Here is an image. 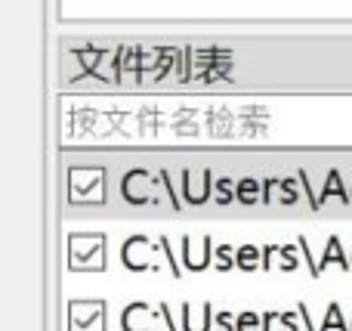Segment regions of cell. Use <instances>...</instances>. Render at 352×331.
I'll use <instances>...</instances> for the list:
<instances>
[{
	"label": "cell",
	"mask_w": 352,
	"mask_h": 331,
	"mask_svg": "<svg viewBox=\"0 0 352 331\" xmlns=\"http://www.w3.org/2000/svg\"><path fill=\"white\" fill-rule=\"evenodd\" d=\"M158 251V242L146 239V235H133V239H127V245H124V264L130 266V270H148V254Z\"/></svg>",
	"instance_id": "6da1fadb"
},
{
	"label": "cell",
	"mask_w": 352,
	"mask_h": 331,
	"mask_svg": "<svg viewBox=\"0 0 352 331\" xmlns=\"http://www.w3.org/2000/svg\"><path fill=\"white\" fill-rule=\"evenodd\" d=\"M179 248H182V264H186V270L201 273L204 266H210V251H213V239H210V235H204V239H201V251H195V248H192V239H188V235H182Z\"/></svg>",
	"instance_id": "7a4b0ae2"
},
{
	"label": "cell",
	"mask_w": 352,
	"mask_h": 331,
	"mask_svg": "<svg viewBox=\"0 0 352 331\" xmlns=\"http://www.w3.org/2000/svg\"><path fill=\"white\" fill-rule=\"evenodd\" d=\"M210 192H213V171H210V167L201 173V186H198V189L192 186V173L182 171V195H186L188 204H204L207 198H210Z\"/></svg>",
	"instance_id": "3957f363"
},
{
	"label": "cell",
	"mask_w": 352,
	"mask_h": 331,
	"mask_svg": "<svg viewBox=\"0 0 352 331\" xmlns=\"http://www.w3.org/2000/svg\"><path fill=\"white\" fill-rule=\"evenodd\" d=\"M272 192H281V198L278 202H285V204H297L300 202V192H297V186H294V180H275V177H269L266 183H263V198L260 202H272Z\"/></svg>",
	"instance_id": "277c9868"
},
{
	"label": "cell",
	"mask_w": 352,
	"mask_h": 331,
	"mask_svg": "<svg viewBox=\"0 0 352 331\" xmlns=\"http://www.w3.org/2000/svg\"><path fill=\"white\" fill-rule=\"evenodd\" d=\"M275 260H278L287 273L297 270V254H294V248H287V245L285 248H281V245H266V248H263V266H266V270H272Z\"/></svg>",
	"instance_id": "5b68a950"
},
{
	"label": "cell",
	"mask_w": 352,
	"mask_h": 331,
	"mask_svg": "<svg viewBox=\"0 0 352 331\" xmlns=\"http://www.w3.org/2000/svg\"><path fill=\"white\" fill-rule=\"evenodd\" d=\"M331 264H337V266H343V270H349V257L343 254V242L337 239V235H331V239H328L322 264H316V266H318V276H322V270H324V266H331Z\"/></svg>",
	"instance_id": "8992f818"
},
{
	"label": "cell",
	"mask_w": 352,
	"mask_h": 331,
	"mask_svg": "<svg viewBox=\"0 0 352 331\" xmlns=\"http://www.w3.org/2000/svg\"><path fill=\"white\" fill-rule=\"evenodd\" d=\"M210 322H213L210 303H204V307H201V319L198 322L192 319V303H182V328H186V331H210Z\"/></svg>",
	"instance_id": "52a82bcc"
},
{
	"label": "cell",
	"mask_w": 352,
	"mask_h": 331,
	"mask_svg": "<svg viewBox=\"0 0 352 331\" xmlns=\"http://www.w3.org/2000/svg\"><path fill=\"white\" fill-rule=\"evenodd\" d=\"M324 198H340L343 204H349V192H346V186H343L340 171H331L328 173V180H324V189H322V198H318V202L324 204Z\"/></svg>",
	"instance_id": "ba28073f"
},
{
	"label": "cell",
	"mask_w": 352,
	"mask_h": 331,
	"mask_svg": "<svg viewBox=\"0 0 352 331\" xmlns=\"http://www.w3.org/2000/svg\"><path fill=\"white\" fill-rule=\"evenodd\" d=\"M235 198L241 204H256L260 202V183H256L254 177H244L235 183Z\"/></svg>",
	"instance_id": "9c48e42d"
},
{
	"label": "cell",
	"mask_w": 352,
	"mask_h": 331,
	"mask_svg": "<svg viewBox=\"0 0 352 331\" xmlns=\"http://www.w3.org/2000/svg\"><path fill=\"white\" fill-rule=\"evenodd\" d=\"M235 266H241V270H256L260 266V248L256 245H241L235 251Z\"/></svg>",
	"instance_id": "30bf717a"
},
{
	"label": "cell",
	"mask_w": 352,
	"mask_h": 331,
	"mask_svg": "<svg viewBox=\"0 0 352 331\" xmlns=\"http://www.w3.org/2000/svg\"><path fill=\"white\" fill-rule=\"evenodd\" d=\"M318 331H349V325L343 322V313H340V303H328V313H324V322Z\"/></svg>",
	"instance_id": "8fae6325"
},
{
	"label": "cell",
	"mask_w": 352,
	"mask_h": 331,
	"mask_svg": "<svg viewBox=\"0 0 352 331\" xmlns=\"http://www.w3.org/2000/svg\"><path fill=\"white\" fill-rule=\"evenodd\" d=\"M232 186H235V180L232 177H223V180H217V183H213V189H217V204H229L232 198Z\"/></svg>",
	"instance_id": "7c38bea8"
},
{
	"label": "cell",
	"mask_w": 352,
	"mask_h": 331,
	"mask_svg": "<svg viewBox=\"0 0 352 331\" xmlns=\"http://www.w3.org/2000/svg\"><path fill=\"white\" fill-rule=\"evenodd\" d=\"M213 254H217V270H232L235 266V254H232V248L229 245H217L213 248Z\"/></svg>",
	"instance_id": "4fadbf2b"
},
{
	"label": "cell",
	"mask_w": 352,
	"mask_h": 331,
	"mask_svg": "<svg viewBox=\"0 0 352 331\" xmlns=\"http://www.w3.org/2000/svg\"><path fill=\"white\" fill-rule=\"evenodd\" d=\"M235 331H260V316L250 313V310L248 313H241L235 319Z\"/></svg>",
	"instance_id": "5bb4252c"
},
{
	"label": "cell",
	"mask_w": 352,
	"mask_h": 331,
	"mask_svg": "<svg viewBox=\"0 0 352 331\" xmlns=\"http://www.w3.org/2000/svg\"><path fill=\"white\" fill-rule=\"evenodd\" d=\"M213 319H217V331H235V319H232V313H217Z\"/></svg>",
	"instance_id": "9a60e30c"
},
{
	"label": "cell",
	"mask_w": 352,
	"mask_h": 331,
	"mask_svg": "<svg viewBox=\"0 0 352 331\" xmlns=\"http://www.w3.org/2000/svg\"><path fill=\"white\" fill-rule=\"evenodd\" d=\"M161 319H164L167 325H170V331H179V328H176V322H173V316H170V307H167V303H161Z\"/></svg>",
	"instance_id": "2e32d148"
},
{
	"label": "cell",
	"mask_w": 352,
	"mask_h": 331,
	"mask_svg": "<svg viewBox=\"0 0 352 331\" xmlns=\"http://www.w3.org/2000/svg\"><path fill=\"white\" fill-rule=\"evenodd\" d=\"M297 316H303L306 328H309V331H316V328H312V319H309V310H306V303H300V307H297Z\"/></svg>",
	"instance_id": "e0dca14e"
},
{
	"label": "cell",
	"mask_w": 352,
	"mask_h": 331,
	"mask_svg": "<svg viewBox=\"0 0 352 331\" xmlns=\"http://www.w3.org/2000/svg\"><path fill=\"white\" fill-rule=\"evenodd\" d=\"M349 202H352V189H349Z\"/></svg>",
	"instance_id": "ac0fdd59"
},
{
	"label": "cell",
	"mask_w": 352,
	"mask_h": 331,
	"mask_svg": "<svg viewBox=\"0 0 352 331\" xmlns=\"http://www.w3.org/2000/svg\"><path fill=\"white\" fill-rule=\"evenodd\" d=\"M349 270H352V260H349Z\"/></svg>",
	"instance_id": "d6986e66"
},
{
	"label": "cell",
	"mask_w": 352,
	"mask_h": 331,
	"mask_svg": "<svg viewBox=\"0 0 352 331\" xmlns=\"http://www.w3.org/2000/svg\"><path fill=\"white\" fill-rule=\"evenodd\" d=\"M349 331H352V325H349Z\"/></svg>",
	"instance_id": "ffe728a7"
}]
</instances>
